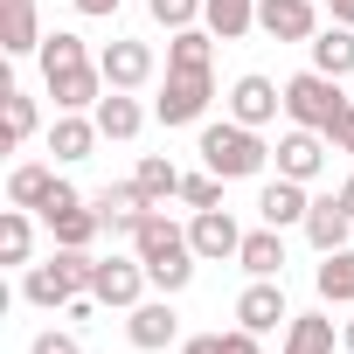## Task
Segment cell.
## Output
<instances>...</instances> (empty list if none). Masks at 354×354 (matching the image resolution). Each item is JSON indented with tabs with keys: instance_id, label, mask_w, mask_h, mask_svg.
Here are the masks:
<instances>
[{
	"instance_id": "ab89813d",
	"label": "cell",
	"mask_w": 354,
	"mask_h": 354,
	"mask_svg": "<svg viewBox=\"0 0 354 354\" xmlns=\"http://www.w3.org/2000/svg\"><path fill=\"white\" fill-rule=\"evenodd\" d=\"M326 15H333V21H347V28H354V0H326Z\"/></svg>"
},
{
	"instance_id": "7402d4cb",
	"label": "cell",
	"mask_w": 354,
	"mask_h": 354,
	"mask_svg": "<svg viewBox=\"0 0 354 354\" xmlns=\"http://www.w3.org/2000/svg\"><path fill=\"white\" fill-rule=\"evenodd\" d=\"M306 49H313V70H326V77H347V70H354V28H347V21L319 28Z\"/></svg>"
},
{
	"instance_id": "5bb4252c",
	"label": "cell",
	"mask_w": 354,
	"mask_h": 354,
	"mask_svg": "<svg viewBox=\"0 0 354 354\" xmlns=\"http://www.w3.org/2000/svg\"><path fill=\"white\" fill-rule=\"evenodd\" d=\"M257 216L271 223V230H292V223H306L313 216V195H306V181H264V195H257Z\"/></svg>"
},
{
	"instance_id": "ba28073f",
	"label": "cell",
	"mask_w": 354,
	"mask_h": 354,
	"mask_svg": "<svg viewBox=\"0 0 354 354\" xmlns=\"http://www.w3.org/2000/svg\"><path fill=\"white\" fill-rule=\"evenodd\" d=\"M257 28L271 42H313L319 35V8L313 0H257Z\"/></svg>"
},
{
	"instance_id": "83f0119b",
	"label": "cell",
	"mask_w": 354,
	"mask_h": 354,
	"mask_svg": "<svg viewBox=\"0 0 354 354\" xmlns=\"http://www.w3.org/2000/svg\"><path fill=\"white\" fill-rule=\"evenodd\" d=\"M209 49H216L209 28H174V42H167V70H209Z\"/></svg>"
},
{
	"instance_id": "d4e9b609",
	"label": "cell",
	"mask_w": 354,
	"mask_h": 354,
	"mask_svg": "<svg viewBox=\"0 0 354 354\" xmlns=\"http://www.w3.org/2000/svg\"><path fill=\"white\" fill-rule=\"evenodd\" d=\"M285 354H333V319H326V313H292Z\"/></svg>"
},
{
	"instance_id": "6da1fadb",
	"label": "cell",
	"mask_w": 354,
	"mask_h": 354,
	"mask_svg": "<svg viewBox=\"0 0 354 354\" xmlns=\"http://www.w3.org/2000/svg\"><path fill=\"white\" fill-rule=\"evenodd\" d=\"M132 250H139V264H146V278H153L160 292H181V285L195 278V243H188V230L174 223L167 209H146V216L132 223Z\"/></svg>"
},
{
	"instance_id": "836d02e7",
	"label": "cell",
	"mask_w": 354,
	"mask_h": 354,
	"mask_svg": "<svg viewBox=\"0 0 354 354\" xmlns=\"http://www.w3.org/2000/svg\"><path fill=\"white\" fill-rule=\"evenodd\" d=\"M146 8H153L160 28H195L202 21V0H146Z\"/></svg>"
},
{
	"instance_id": "f546056e",
	"label": "cell",
	"mask_w": 354,
	"mask_h": 354,
	"mask_svg": "<svg viewBox=\"0 0 354 354\" xmlns=\"http://www.w3.org/2000/svg\"><path fill=\"white\" fill-rule=\"evenodd\" d=\"M49 181H56V174L28 160V167H15V174H8V202H15V209H42V195H49Z\"/></svg>"
},
{
	"instance_id": "3957f363",
	"label": "cell",
	"mask_w": 354,
	"mask_h": 354,
	"mask_svg": "<svg viewBox=\"0 0 354 354\" xmlns=\"http://www.w3.org/2000/svg\"><path fill=\"white\" fill-rule=\"evenodd\" d=\"M21 292H28V306H42V313H63L77 292H91V257H84V250H56L49 264H28Z\"/></svg>"
},
{
	"instance_id": "60d3db41",
	"label": "cell",
	"mask_w": 354,
	"mask_h": 354,
	"mask_svg": "<svg viewBox=\"0 0 354 354\" xmlns=\"http://www.w3.org/2000/svg\"><path fill=\"white\" fill-rule=\"evenodd\" d=\"M340 209L354 216V174H347V181H340Z\"/></svg>"
},
{
	"instance_id": "b9f144b4",
	"label": "cell",
	"mask_w": 354,
	"mask_h": 354,
	"mask_svg": "<svg viewBox=\"0 0 354 354\" xmlns=\"http://www.w3.org/2000/svg\"><path fill=\"white\" fill-rule=\"evenodd\" d=\"M340 347H347V354H354V319H347V326H340Z\"/></svg>"
},
{
	"instance_id": "f35d334b",
	"label": "cell",
	"mask_w": 354,
	"mask_h": 354,
	"mask_svg": "<svg viewBox=\"0 0 354 354\" xmlns=\"http://www.w3.org/2000/svg\"><path fill=\"white\" fill-rule=\"evenodd\" d=\"M77 15H118V0H77Z\"/></svg>"
},
{
	"instance_id": "5b68a950",
	"label": "cell",
	"mask_w": 354,
	"mask_h": 354,
	"mask_svg": "<svg viewBox=\"0 0 354 354\" xmlns=\"http://www.w3.org/2000/svg\"><path fill=\"white\" fill-rule=\"evenodd\" d=\"M209 97H216L209 70H167V84H160V97H153V118H160V125H195V118L209 111Z\"/></svg>"
},
{
	"instance_id": "1f68e13d",
	"label": "cell",
	"mask_w": 354,
	"mask_h": 354,
	"mask_svg": "<svg viewBox=\"0 0 354 354\" xmlns=\"http://www.w3.org/2000/svg\"><path fill=\"white\" fill-rule=\"evenodd\" d=\"M0 97H8V146H21V139L35 132V97H28V91H15V84L0 91Z\"/></svg>"
},
{
	"instance_id": "4316f807",
	"label": "cell",
	"mask_w": 354,
	"mask_h": 354,
	"mask_svg": "<svg viewBox=\"0 0 354 354\" xmlns=\"http://www.w3.org/2000/svg\"><path fill=\"white\" fill-rule=\"evenodd\" d=\"M28 250H35V223H28V209H0V257L8 264H28Z\"/></svg>"
},
{
	"instance_id": "ffe728a7",
	"label": "cell",
	"mask_w": 354,
	"mask_h": 354,
	"mask_svg": "<svg viewBox=\"0 0 354 354\" xmlns=\"http://www.w3.org/2000/svg\"><path fill=\"white\" fill-rule=\"evenodd\" d=\"M202 21L216 42H243L257 28V0H202Z\"/></svg>"
},
{
	"instance_id": "e575fe53",
	"label": "cell",
	"mask_w": 354,
	"mask_h": 354,
	"mask_svg": "<svg viewBox=\"0 0 354 354\" xmlns=\"http://www.w3.org/2000/svg\"><path fill=\"white\" fill-rule=\"evenodd\" d=\"M70 209H84V195H77V188L63 181V174H56V181H49V195H42V209H35V216H42V223H56V216H70Z\"/></svg>"
},
{
	"instance_id": "44dd1931",
	"label": "cell",
	"mask_w": 354,
	"mask_h": 354,
	"mask_svg": "<svg viewBox=\"0 0 354 354\" xmlns=\"http://www.w3.org/2000/svg\"><path fill=\"white\" fill-rule=\"evenodd\" d=\"M236 264L250 271V278H285V243H278V230L264 223V230H250L243 236V250H236Z\"/></svg>"
},
{
	"instance_id": "ac0fdd59",
	"label": "cell",
	"mask_w": 354,
	"mask_h": 354,
	"mask_svg": "<svg viewBox=\"0 0 354 354\" xmlns=\"http://www.w3.org/2000/svg\"><path fill=\"white\" fill-rule=\"evenodd\" d=\"M91 209L104 216V230H125V236H132V223H139L153 202L139 195V181H118V188H97V195H91Z\"/></svg>"
},
{
	"instance_id": "9a60e30c",
	"label": "cell",
	"mask_w": 354,
	"mask_h": 354,
	"mask_svg": "<svg viewBox=\"0 0 354 354\" xmlns=\"http://www.w3.org/2000/svg\"><path fill=\"white\" fill-rule=\"evenodd\" d=\"M111 84H104V70L97 63H70V70H56L49 77V97H56V111H84V104H97Z\"/></svg>"
},
{
	"instance_id": "e0dca14e",
	"label": "cell",
	"mask_w": 354,
	"mask_h": 354,
	"mask_svg": "<svg viewBox=\"0 0 354 354\" xmlns=\"http://www.w3.org/2000/svg\"><path fill=\"white\" fill-rule=\"evenodd\" d=\"M0 49H8V56L42 49V15H35V0H0Z\"/></svg>"
},
{
	"instance_id": "52a82bcc",
	"label": "cell",
	"mask_w": 354,
	"mask_h": 354,
	"mask_svg": "<svg viewBox=\"0 0 354 354\" xmlns=\"http://www.w3.org/2000/svg\"><path fill=\"white\" fill-rule=\"evenodd\" d=\"M236 326H250V333H278V326H292V313H285V285H278V278H250L243 299H236Z\"/></svg>"
},
{
	"instance_id": "30bf717a",
	"label": "cell",
	"mask_w": 354,
	"mask_h": 354,
	"mask_svg": "<svg viewBox=\"0 0 354 354\" xmlns=\"http://www.w3.org/2000/svg\"><path fill=\"white\" fill-rule=\"evenodd\" d=\"M278 111H285V91H278L271 77H257V70H250V77H236V84H230V118H236V125H271Z\"/></svg>"
},
{
	"instance_id": "484cf974",
	"label": "cell",
	"mask_w": 354,
	"mask_h": 354,
	"mask_svg": "<svg viewBox=\"0 0 354 354\" xmlns=\"http://www.w3.org/2000/svg\"><path fill=\"white\" fill-rule=\"evenodd\" d=\"M132 181H139V195L160 209L167 195H181V167H174V160H160V153H146V160L132 167Z\"/></svg>"
},
{
	"instance_id": "4dcf8cb0",
	"label": "cell",
	"mask_w": 354,
	"mask_h": 354,
	"mask_svg": "<svg viewBox=\"0 0 354 354\" xmlns=\"http://www.w3.org/2000/svg\"><path fill=\"white\" fill-rule=\"evenodd\" d=\"M35 56H42V77H56V70H70V63H91V56H84V42H77L70 28L42 35V49H35Z\"/></svg>"
},
{
	"instance_id": "603a6c76",
	"label": "cell",
	"mask_w": 354,
	"mask_h": 354,
	"mask_svg": "<svg viewBox=\"0 0 354 354\" xmlns=\"http://www.w3.org/2000/svg\"><path fill=\"white\" fill-rule=\"evenodd\" d=\"M313 285H319V299H326V306H354V243H347V250H333V257H319Z\"/></svg>"
},
{
	"instance_id": "8992f818",
	"label": "cell",
	"mask_w": 354,
	"mask_h": 354,
	"mask_svg": "<svg viewBox=\"0 0 354 354\" xmlns=\"http://www.w3.org/2000/svg\"><path fill=\"white\" fill-rule=\"evenodd\" d=\"M153 278H146V264H139V250L132 257H91V299L97 306H139V292H146Z\"/></svg>"
},
{
	"instance_id": "9c48e42d",
	"label": "cell",
	"mask_w": 354,
	"mask_h": 354,
	"mask_svg": "<svg viewBox=\"0 0 354 354\" xmlns=\"http://www.w3.org/2000/svg\"><path fill=\"white\" fill-rule=\"evenodd\" d=\"M174 333H181V313H174L167 299H139V306H132V319H125V340H132L139 354L174 347Z\"/></svg>"
},
{
	"instance_id": "7c38bea8",
	"label": "cell",
	"mask_w": 354,
	"mask_h": 354,
	"mask_svg": "<svg viewBox=\"0 0 354 354\" xmlns=\"http://www.w3.org/2000/svg\"><path fill=\"white\" fill-rule=\"evenodd\" d=\"M319 167H326V132L292 125V132L278 139V174H285V181H313Z\"/></svg>"
},
{
	"instance_id": "8d00e7d4",
	"label": "cell",
	"mask_w": 354,
	"mask_h": 354,
	"mask_svg": "<svg viewBox=\"0 0 354 354\" xmlns=\"http://www.w3.org/2000/svg\"><path fill=\"white\" fill-rule=\"evenodd\" d=\"M326 146H340V153H354V104H347V111H340V118L326 125Z\"/></svg>"
},
{
	"instance_id": "2e32d148",
	"label": "cell",
	"mask_w": 354,
	"mask_h": 354,
	"mask_svg": "<svg viewBox=\"0 0 354 354\" xmlns=\"http://www.w3.org/2000/svg\"><path fill=\"white\" fill-rule=\"evenodd\" d=\"M306 236H313V250H319V257L347 250V236H354V216L340 209V195H319V202H313V216H306Z\"/></svg>"
},
{
	"instance_id": "d590c367",
	"label": "cell",
	"mask_w": 354,
	"mask_h": 354,
	"mask_svg": "<svg viewBox=\"0 0 354 354\" xmlns=\"http://www.w3.org/2000/svg\"><path fill=\"white\" fill-rule=\"evenodd\" d=\"M28 354H84V347H77V333H35Z\"/></svg>"
},
{
	"instance_id": "f1b7e54d",
	"label": "cell",
	"mask_w": 354,
	"mask_h": 354,
	"mask_svg": "<svg viewBox=\"0 0 354 354\" xmlns=\"http://www.w3.org/2000/svg\"><path fill=\"white\" fill-rule=\"evenodd\" d=\"M97 230H104V216H97V209H70V216H56V223H49V236H56L63 250H91V236H97Z\"/></svg>"
},
{
	"instance_id": "8fae6325",
	"label": "cell",
	"mask_w": 354,
	"mask_h": 354,
	"mask_svg": "<svg viewBox=\"0 0 354 354\" xmlns=\"http://www.w3.org/2000/svg\"><path fill=\"white\" fill-rule=\"evenodd\" d=\"M188 243H195V257L223 264V257H236V250H243V230L230 223V209H195V223H188Z\"/></svg>"
},
{
	"instance_id": "d6986e66",
	"label": "cell",
	"mask_w": 354,
	"mask_h": 354,
	"mask_svg": "<svg viewBox=\"0 0 354 354\" xmlns=\"http://www.w3.org/2000/svg\"><path fill=\"white\" fill-rule=\"evenodd\" d=\"M104 132H97V118H77V111H63L56 125H49V153L70 167V160H91V146H97Z\"/></svg>"
},
{
	"instance_id": "74e56055",
	"label": "cell",
	"mask_w": 354,
	"mask_h": 354,
	"mask_svg": "<svg viewBox=\"0 0 354 354\" xmlns=\"http://www.w3.org/2000/svg\"><path fill=\"white\" fill-rule=\"evenodd\" d=\"M181 354H223V333H195V340H188Z\"/></svg>"
},
{
	"instance_id": "d6a6232c",
	"label": "cell",
	"mask_w": 354,
	"mask_h": 354,
	"mask_svg": "<svg viewBox=\"0 0 354 354\" xmlns=\"http://www.w3.org/2000/svg\"><path fill=\"white\" fill-rule=\"evenodd\" d=\"M181 202L188 209H223V174H181Z\"/></svg>"
},
{
	"instance_id": "4fadbf2b",
	"label": "cell",
	"mask_w": 354,
	"mask_h": 354,
	"mask_svg": "<svg viewBox=\"0 0 354 354\" xmlns=\"http://www.w3.org/2000/svg\"><path fill=\"white\" fill-rule=\"evenodd\" d=\"M97 70H104V84H111V91H139V84L153 77V49H146V42H132V35H118V42L97 56Z\"/></svg>"
},
{
	"instance_id": "277c9868",
	"label": "cell",
	"mask_w": 354,
	"mask_h": 354,
	"mask_svg": "<svg viewBox=\"0 0 354 354\" xmlns=\"http://www.w3.org/2000/svg\"><path fill=\"white\" fill-rule=\"evenodd\" d=\"M340 111H347V97H340V77H326V70H306V77H292V84H285V118H292V125H313V132H326Z\"/></svg>"
},
{
	"instance_id": "cb8c5ba5",
	"label": "cell",
	"mask_w": 354,
	"mask_h": 354,
	"mask_svg": "<svg viewBox=\"0 0 354 354\" xmlns=\"http://www.w3.org/2000/svg\"><path fill=\"white\" fill-rule=\"evenodd\" d=\"M139 125H146V111H139L125 91H104V97H97V132H104V139H139Z\"/></svg>"
},
{
	"instance_id": "7a4b0ae2",
	"label": "cell",
	"mask_w": 354,
	"mask_h": 354,
	"mask_svg": "<svg viewBox=\"0 0 354 354\" xmlns=\"http://www.w3.org/2000/svg\"><path fill=\"white\" fill-rule=\"evenodd\" d=\"M264 139H257V125H202V167L209 174H223V181H250V174H264Z\"/></svg>"
}]
</instances>
